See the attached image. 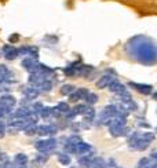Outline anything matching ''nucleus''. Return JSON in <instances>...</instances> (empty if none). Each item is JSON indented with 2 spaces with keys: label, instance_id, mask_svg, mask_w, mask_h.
I'll return each instance as SVG.
<instances>
[{
  "label": "nucleus",
  "instance_id": "11",
  "mask_svg": "<svg viewBox=\"0 0 157 168\" xmlns=\"http://www.w3.org/2000/svg\"><path fill=\"white\" fill-rule=\"evenodd\" d=\"M73 91H75V87L70 86V84H66V86L61 87V94H63V95H70Z\"/></svg>",
  "mask_w": 157,
  "mask_h": 168
},
{
  "label": "nucleus",
  "instance_id": "19",
  "mask_svg": "<svg viewBox=\"0 0 157 168\" xmlns=\"http://www.w3.org/2000/svg\"><path fill=\"white\" fill-rule=\"evenodd\" d=\"M35 112H41V109H43V105L41 103H35Z\"/></svg>",
  "mask_w": 157,
  "mask_h": 168
},
{
  "label": "nucleus",
  "instance_id": "24",
  "mask_svg": "<svg viewBox=\"0 0 157 168\" xmlns=\"http://www.w3.org/2000/svg\"><path fill=\"white\" fill-rule=\"evenodd\" d=\"M154 99H157V94H154Z\"/></svg>",
  "mask_w": 157,
  "mask_h": 168
},
{
  "label": "nucleus",
  "instance_id": "2",
  "mask_svg": "<svg viewBox=\"0 0 157 168\" xmlns=\"http://www.w3.org/2000/svg\"><path fill=\"white\" fill-rule=\"evenodd\" d=\"M14 105H15V98H14L13 95H3V97H0V106L11 109Z\"/></svg>",
  "mask_w": 157,
  "mask_h": 168
},
{
  "label": "nucleus",
  "instance_id": "18",
  "mask_svg": "<svg viewBox=\"0 0 157 168\" xmlns=\"http://www.w3.org/2000/svg\"><path fill=\"white\" fill-rule=\"evenodd\" d=\"M76 93L79 94V97H80V98H86V97H87V90H77V91H76Z\"/></svg>",
  "mask_w": 157,
  "mask_h": 168
},
{
  "label": "nucleus",
  "instance_id": "10",
  "mask_svg": "<svg viewBox=\"0 0 157 168\" xmlns=\"http://www.w3.org/2000/svg\"><path fill=\"white\" fill-rule=\"evenodd\" d=\"M36 131H37L40 135H46V134H50V132H55V131H54V127H48V125H41V127L36 128Z\"/></svg>",
  "mask_w": 157,
  "mask_h": 168
},
{
  "label": "nucleus",
  "instance_id": "7",
  "mask_svg": "<svg viewBox=\"0 0 157 168\" xmlns=\"http://www.w3.org/2000/svg\"><path fill=\"white\" fill-rule=\"evenodd\" d=\"M130 86L135 87L139 91V93L146 94V95L152 93V87H150V86H146V84H135V83H130Z\"/></svg>",
  "mask_w": 157,
  "mask_h": 168
},
{
  "label": "nucleus",
  "instance_id": "1",
  "mask_svg": "<svg viewBox=\"0 0 157 168\" xmlns=\"http://www.w3.org/2000/svg\"><path fill=\"white\" fill-rule=\"evenodd\" d=\"M22 66H24L26 70L32 72V73H35V72L39 70V62H36L33 58H25V59L22 61Z\"/></svg>",
  "mask_w": 157,
  "mask_h": 168
},
{
  "label": "nucleus",
  "instance_id": "15",
  "mask_svg": "<svg viewBox=\"0 0 157 168\" xmlns=\"http://www.w3.org/2000/svg\"><path fill=\"white\" fill-rule=\"evenodd\" d=\"M86 99H87L88 103H95L97 101H98V97L95 95V94H87V97H86Z\"/></svg>",
  "mask_w": 157,
  "mask_h": 168
},
{
  "label": "nucleus",
  "instance_id": "13",
  "mask_svg": "<svg viewBox=\"0 0 157 168\" xmlns=\"http://www.w3.org/2000/svg\"><path fill=\"white\" fill-rule=\"evenodd\" d=\"M55 109H57V112L66 113V112H69V105H68L66 102H61V103H59V105H58Z\"/></svg>",
  "mask_w": 157,
  "mask_h": 168
},
{
  "label": "nucleus",
  "instance_id": "9",
  "mask_svg": "<svg viewBox=\"0 0 157 168\" xmlns=\"http://www.w3.org/2000/svg\"><path fill=\"white\" fill-rule=\"evenodd\" d=\"M29 114H31V110H29L28 107H21V109H18L17 112L14 113V117L22 118V117H28Z\"/></svg>",
  "mask_w": 157,
  "mask_h": 168
},
{
  "label": "nucleus",
  "instance_id": "21",
  "mask_svg": "<svg viewBox=\"0 0 157 168\" xmlns=\"http://www.w3.org/2000/svg\"><path fill=\"white\" fill-rule=\"evenodd\" d=\"M25 156H22V154H19V156H17V161H19V163H25Z\"/></svg>",
  "mask_w": 157,
  "mask_h": 168
},
{
  "label": "nucleus",
  "instance_id": "12",
  "mask_svg": "<svg viewBox=\"0 0 157 168\" xmlns=\"http://www.w3.org/2000/svg\"><path fill=\"white\" fill-rule=\"evenodd\" d=\"M37 87H39V88H37L39 91H50L52 86H51L50 81H43L41 84H39Z\"/></svg>",
  "mask_w": 157,
  "mask_h": 168
},
{
  "label": "nucleus",
  "instance_id": "3",
  "mask_svg": "<svg viewBox=\"0 0 157 168\" xmlns=\"http://www.w3.org/2000/svg\"><path fill=\"white\" fill-rule=\"evenodd\" d=\"M3 52H4V55H6V58L8 61H13L14 58L18 56V50L11 47V46H4L3 47Z\"/></svg>",
  "mask_w": 157,
  "mask_h": 168
},
{
  "label": "nucleus",
  "instance_id": "17",
  "mask_svg": "<svg viewBox=\"0 0 157 168\" xmlns=\"http://www.w3.org/2000/svg\"><path fill=\"white\" fill-rule=\"evenodd\" d=\"M69 97H70L69 99L72 101V102H77V101L80 99V97H79V94H77V93H72Z\"/></svg>",
  "mask_w": 157,
  "mask_h": 168
},
{
  "label": "nucleus",
  "instance_id": "5",
  "mask_svg": "<svg viewBox=\"0 0 157 168\" xmlns=\"http://www.w3.org/2000/svg\"><path fill=\"white\" fill-rule=\"evenodd\" d=\"M113 81V77L112 76H109V75H105V76H102L99 80L97 81V87H99V88H105V87H109V84Z\"/></svg>",
  "mask_w": 157,
  "mask_h": 168
},
{
  "label": "nucleus",
  "instance_id": "8",
  "mask_svg": "<svg viewBox=\"0 0 157 168\" xmlns=\"http://www.w3.org/2000/svg\"><path fill=\"white\" fill-rule=\"evenodd\" d=\"M55 145V141L54 139H51V141H40V142H37V149H41V150H44V149H50V148H52Z\"/></svg>",
  "mask_w": 157,
  "mask_h": 168
},
{
  "label": "nucleus",
  "instance_id": "22",
  "mask_svg": "<svg viewBox=\"0 0 157 168\" xmlns=\"http://www.w3.org/2000/svg\"><path fill=\"white\" fill-rule=\"evenodd\" d=\"M17 40H18V35H13V36H10V43L17 41Z\"/></svg>",
  "mask_w": 157,
  "mask_h": 168
},
{
  "label": "nucleus",
  "instance_id": "20",
  "mask_svg": "<svg viewBox=\"0 0 157 168\" xmlns=\"http://www.w3.org/2000/svg\"><path fill=\"white\" fill-rule=\"evenodd\" d=\"M59 160H61L63 164H68V163H69V158H68L66 156H61V157H59Z\"/></svg>",
  "mask_w": 157,
  "mask_h": 168
},
{
  "label": "nucleus",
  "instance_id": "23",
  "mask_svg": "<svg viewBox=\"0 0 157 168\" xmlns=\"http://www.w3.org/2000/svg\"><path fill=\"white\" fill-rule=\"evenodd\" d=\"M4 135V127H3V124H0V138Z\"/></svg>",
  "mask_w": 157,
  "mask_h": 168
},
{
  "label": "nucleus",
  "instance_id": "4",
  "mask_svg": "<svg viewBox=\"0 0 157 168\" xmlns=\"http://www.w3.org/2000/svg\"><path fill=\"white\" fill-rule=\"evenodd\" d=\"M109 90L112 91V93L117 94V95H121V94L126 91V87H124V84H121L119 81H112L110 84H109Z\"/></svg>",
  "mask_w": 157,
  "mask_h": 168
},
{
  "label": "nucleus",
  "instance_id": "14",
  "mask_svg": "<svg viewBox=\"0 0 157 168\" xmlns=\"http://www.w3.org/2000/svg\"><path fill=\"white\" fill-rule=\"evenodd\" d=\"M83 114H84L87 118H92L94 117V109H92V107H86Z\"/></svg>",
  "mask_w": 157,
  "mask_h": 168
},
{
  "label": "nucleus",
  "instance_id": "6",
  "mask_svg": "<svg viewBox=\"0 0 157 168\" xmlns=\"http://www.w3.org/2000/svg\"><path fill=\"white\" fill-rule=\"evenodd\" d=\"M24 95L26 99H35V98H37L39 90L36 87H28L24 90Z\"/></svg>",
  "mask_w": 157,
  "mask_h": 168
},
{
  "label": "nucleus",
  "instance_id": "16",
  "mask_svg": "<svg viewBox=\"0 0 157 168\" xmlns=\"http://www.w3.org/2000/svg\"><path fill=\"white\" fill-rule=\"evenodd\" d=\"M10 113V109L8 107H3V106H0V117H4L6 114Z\"/></svg>",
  "mask_w": 157,
  "mask_h": 168
}]
</instances>
